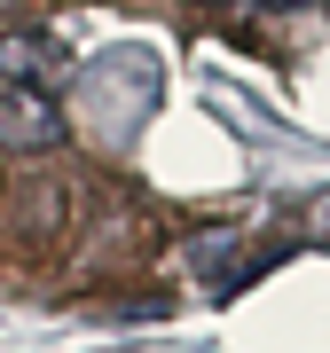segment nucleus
<instances>
[{
	"mask_svg": "<svg viewBox=\"0 0 330 353\" xmlns=\"http://www.w3.org/2000/svg\"><path fill=\"white\" fill-rule=\"evenodd\" d=\"M267 8H299V0H267Z\"/></svg>",
	"mask_w": 330,
	"mask_h": 353,
	"instance_id": "obj_3",
	"label": "nucleus"
},
{
	"mask_svg": "<svg viewBox=\"0 0 330 353\" xmlns=\"http://www.w3.org/2000/svg\"><path fill=\"white\" fill-rule=\"evenodd\" d=\"M0 150H16V157L64 150V110H55L48 87H0Z\"/></svg>",
	"mask_w": 330,
	"mask_h": 353,
	"instance_id": "obj_1",
	"label": "nucleus"
},
{
	"mask_svg": "<svg viewBox=\"0 0 330 353\" xmlns=\"http://www.w3.org/2000/svg\"><path fill=\"white\" fill-rule=\"evenodd\" d=\"M64 71H71L64 39H48V32H0V79H8V87H55Z\"/></svg>",
	"mask_w": 330,
	"mask_h": 353,
	"instance_id": "obj_2",
	"label": "nucleus"
}]
</instances>
